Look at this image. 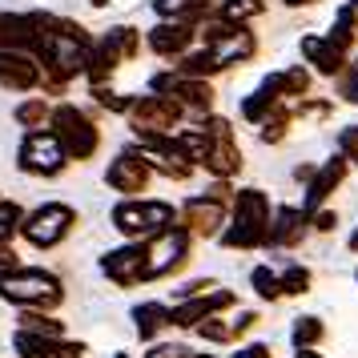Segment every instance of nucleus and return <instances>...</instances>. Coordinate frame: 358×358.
Wrapping results in <instances>:
<instances>
[{
  "mask_svg": "<svg viewBox=\"0 0 358 358\" xmlns=\"http://www.w3.org/2000/svg\"><path fill=\"white\" fill-rule=\"evenodd\" d=\"M282 97H286V89H282V73H270V77L258 85V93L242 101V117L245 121H254V125H262V121L278 109V101Z\"/></svg>",
  "mask_w": 358,
  "mask_h": 358,
  "instance_id": "f3484780",
  "label": "nucleus"
},
{
  "mask_svg": "<svg viewBox=\"0 0 358 358\" xmlns=\"http://www.w3.org/2000/svg\"><path fill=\"white\" fill-rule=\"evenodd\" d=\"M149 173H153V165L145 162V153H141L137 145H129V149H121V157L109 165L105 181L113 185L117 194H141V189L149 185Z\"/></svg>",
  "mask_w": 358,
  "mask_h": 358,
  "instance_id": "9b49d317",
  "label": "nucleus"
},
{
  "mask_svg": "<svg viewBox=\"0 0 358 358\" xmlns=\"http://www.w3.org/2000/svg\"><path fill=\"white\" fill-rule=\"evenodd\" d=\"M229 358H274V350H270L266 342H250V346H242V350H234Z\"/></svg>",
  "mask_w": 358,
  "mask_h": 358,
  "instance_id": "79ce46f5",
  "label": "nucleus"
},
{
  "mask_svg": "<svg viewBox=\"0 0 358 358\" xmlns=\"http://www.w3.org/2000/svg\"><path fill=\"white\" fill-rule=\"evenodd\" d=\"M20 169L24 173H33V178H57V173H65V165L73 162L61 145V137L52 129H29V137L20 141Z\"/></svg>",
  "mask_w": 358,
  "mask_h": 358,
  "instance_id": "20e7f679",
  "label": "nucleus"
},
{
  "mask_svg": "<svg viewBox=\"0 0 358 358\" xmlns=\"http://www.w3.org/2000/svg\"><path fill=\"white\" fill-rule=\"evenodd\" d=\"M52 133L61 137V145L73 162H89L101 145V133L77 105H57L52 109Z\"/></svg>",
  "mask_w": 358,
  "mask_h": 358,
  "instance_id": "39448f33",
  "label": "nucleus"
},
{
  "mask_svg": "<svg viewBox=\"0 0 358 358\" xmlns=\"http://www.w3.org/2000/svg\"><path fill=\"white\" fill-rule=\"evenodd\" d=\"M57 338H49V334H36V330H24L20 326L17 338H13V350H17L20 358H57V346H52Z\"/></svg>",
  "mask_w": 358,
  "mask_h": 358,
  "instance_id": "a878e982",
  "label": "nucleus"
},
{
  "mask_svg": "<svg viewBox=\"0 0 358 358\" xmlns=\"http://www.w3.org/2000/svg\"><path fill=\"white\" fill-rule=\"evenodd\" d=\"M105 36L117 45V52H121L125 61H133V57L141 52V33H137V29H129V24H117V29H109Z\"/></svg>",
  "mask_w": 358,
  "mask_h": 358,
  "instance_id": "2f4dec72",
  "label": "nucleus"
},
{
  "mask_svg": "<svg viewBox=\"0 0 358 358\" xmlns=\"http://www.w3.org/2000/svg\"><path fill=\"white\" fill-rule=\"evenodd\" d=\"M355 33H358V4H346L334 20V29H330V41L338 45V49H350L355 45Z\"/></svg>",
  "mask_w": 358,
  "mask_h": 358,
  "instance_id": "cd10ccee",
  "label": "nucleus"
},
{
  "mask_svg": "<svg viewBox=\"0 0 358 358\" xmlns=\"http://www.w3.org/2000/svg\"><path fill=\"white\" fill-rule=\"evenodd\" d=\"M306 210H294V206H282V210L274 213V229H270V245H286V250H294V245L306 238Z\"/></svg>",
  "mask_w": 358,
  "mask_h": 358,
  "instance_id": "aec40b11",
  "label": "nucleus"
},
{
  "mask_svg": "<svg viewBox=\"0 0 358 358\" xmlns=\"http://www.w3.org/2000/svg\"><path fill=\"white\" fill-rule=\"evenodd\" d=\"M206 49L217 52V61L222 65H242V61H254V52H258V36L250 33V29H234V33H226L222 41H213V45H206Z\"/></svg>",
  "mask_w": 358,
  "mask_h": 358,
  "instance_id": "6ab92c4d",
  "label": "nucleus"
},
{
  "mask_svg": "<svg viewBox=\"0 0 358 358\" xmlns=\"http://www.w3.org/2000/svg\"><path fill=\"white\" fill-rule=\"evenodd\" d=\"M113 226L133 242H149L162 229L178 226V210L165 206V201H121L113 210Z\"/></svg>",
  "mask_w": 358,
  "mask_h": 358,
  "instance_id": "7ed1b4c3",
  "label": "nucleus"
},
{
  "mask_svg": "<svg viewBox=\"0 0 358 358\" xmlns=\"http://www.w3.org/2000/svg\"><path fill=\"white\" fill-rule=\"evenodd\" d=\"M286 129H290V113H286V109L278 105L274 113H270V117H266V121H262L258 137H262V141H266V145H278V141L286 137Z\"/></svg>",
  "mask_w": 358,
  "mask_h": 358,
  "instance_id": "473e14b6",
  "label": "nucleus"
},
{
  "mask_svg": "<svg viewBox=\"0 0 358 358\" xmlns=\"http://www.w3.org/2000/svg\"><path fill=\"white\" fill-rule=\"evenodd\" d=\"M117 358H129V355H117Z\"/></svg>",
  "mask_w": 358,
  "mask_h": 358,
  "instance_id": "5fc2aeb1",
  "label": "nucleus"
},
{
  "mask_svg": "<svg viewBox=\"0 0 358 358\" xmlns=\"http://www.w3.org/2000/svg\"><path fill=\"white\" fill-rule=\"evenodd\" d=\"M250 282H254V294H258V298H266V302L282 298V274H274L270 266H254Z\"/></svg>",
  "mask_w": 358,
  "mask_h": 358,
  "instance_id": "c756f323",
  "label": "nucleus"
},
{
  "mask_svg": "<svg viewBox=\"0 0 358 358\" xmlns=\"http://www.w3.org/2000/svg\"><path fill=\"white\" fill-rule=\"evenodd\" d=\"M346 162H350V157H346V153H338V157H330L322 169H314L310 189H306V213H314V210L326 201V197H330V194L342 185V178H346Z\"/></svg>",
  "mask_w": 358,
  "mask_h": 358,
  "instance_id": "dca6fc26",
  "label": "nucleus"
},
{
  "mask_svg": "<svg viewBox=\"0 0 358 358\" xmlns=\"http://www.w3.org/2000/svg\"><path fill=\"white\" fill-rule=\"evenodd\" d=\"M254 326H258V314H242V318L234 322V338H242L245 330H254Z\"/></svg>",
  "mask_w": 358,
  "mask_h": 358,
  "instance_id": "de8ad7c7",
  "label": "nucleus"
},
{
  "mask_svg": "<svg viewBox=\"0 0 358 358\" xmlns=\"http://www.w3.org/2000/svg\"><path fill=\"white\" fill-rule=\"evenodd\" d=\"M350 4H358V0H350Z\"/></svg>",
  "mask_w": 358,
  "mask_h": 358,
  "instance_id": "6e6d98bb",
  "label": "nucleus"
},
{
  "mask_svg": "<svg viewBox=\"0 0 358 358\" xmlns=\"http://www.w3.org/2000/svg\"><path fill=\"white\" fill-rule=\"evenodd\" d=\"M234 306V290H210V294H194V298H181L173 306V326L181 330H197V322H206L210 314Z\"/></svg>",
  "mask_w": 358,
  "mask_h": 358,
  "instance_id": "ddd939ff",
  "label": "nucleus"
},
{
  "mask_svg": "<svg viewBox=\"0 0 358 358\" xmlns=\"http://www.w3.org/2000/svg\"><path fill=\"white\" fill-rule=\"evenodd\" d=\"M294 358H322V355H314L310 346H298V355H294Z\"/></svg>",
  "mask_w": 358,
  "mask_h": 358,
  "instance_id": "8fccbe9b",
  "label": "nucleus"
},
{
  "mask_svg": "<svg viewBox=\"0 0 358 358\" xmlns=\"http://www.w3.org/2000/svg\"><path fill=\"white\" fill-rule=\"evenodd\" d=\"M222 222H226V206L213 201L210 194L206 197H194L178 210V226L189 229L194 238H217L222 234Z\"/></svg>",
  "mask_w": 358,
  "mask_h": 358,
  "instance_id": "f8f14e48",
  "label": "nucleus"
},
{
  "mask_svg": "<svg viewBox=\"0 0 358 358\" xmlns=\"http://www.w3.org/2000/svg\"><path fill=\"white\" fill-rule=\"evenodd\" d=\"M145 358H189V350H185V346H178V342H173V346H169V342H162V346H153Z\"/></svg>",
  "mask_w": 358,
  "mask_h": 358,
  "instance_id": "37998d69",
  "label": "nucleus"
},
{
  "mask_svg": "<svg viewBox=\"0 0 358 358\" xmlns=\"http://www.w3.org/2000/svg\"><path fill=\"white\" fill-rule=\"evenodd\" d=\"M133 322H137V334L149 342V338H157L165 326H173V310L162 306V302H145V306L133 310Z\"/></svg>",
  "mask_w": 358,
  "mask_h": 358,
  "instance_id": "393cba45",
  "label": "nucleus"
},
{
  "mask_svg": "<svg viewBox=\"0 0 358 358\" xmlns=\"http://www.w3.org/2000/svg\"><path fill=\"white\" fill-rule=\"evenodd\" d=\"M282 89H286V97H306L310 93V73L302 65L282 69Z\"/></svg>",
  "mask_w": 358,
  "mask_h": 358,
  "instance_id": "e433bc0d",
  "label": "nucleus"
},
{
  "mask_svg": "<svg viewBox=\"0 0 358 358\" xmlns=\"http://www.w3.org/2000/svg\"><path fill=\"white\" fill-rule=\"evenodd\" d=\"M145 250H149L145 282H157V278L178 274L181 266L189 262V229H181V226L162 229L157 238H149V242H145Z\"/></svg>",
  "mask_w": 358,
  "mask_h": 358,
  "instance_id": "423d86ee",
  "label": "nucleus"
},
{
  "mask_svg": "<svg viewBox=\"0 0 358 358\" xmlns=\"http://www.w3.org/2000/svg\"><path fill=\"white\" fill-rule=\"evenodd\" d=\"M181 113H185V105H181L178 97H169V93H149V97L133 101L129 125H133L137 137H141V133H173Z\"/></svg>",
  "mask_w": 358,
  "mask_h": 358,
  "instance_id": "6e6552de",
  "label": "nucleus"
},
{
  "mask_svg": "<svg viewBox=\"0 0 358 358\" xmlns=\"http://www.w3.org/2000/svg\"><path fill=\"white\" fill-rule=\"evenodd\" d=\"M342 52H346V49H338L330 36H302V57H306L322 77H338L342 69H346Z\"/></svg>",
  "mask_w": 358,
  "mask_h": 358,
  "instance_id": "a211bd4d",
  "label": "nucleus"
},
{
  "mask_svg": "<svg viewBox=\"0 0 358 358\" xmlns=\"http://www.w3.org/2000/svg\"><path fill=\"white\" fill-rule=\"evenodd\" d=\"M0 298L4 302H17V306L57 310L65 302V290H61V278L49 274V270L13 266V270H0Z\"/></svg>",
  "mask_w": 358,
  "mask_h": 358,
  "instance_id": "f03ea898",
  "label": "nucleus"
},
{
  "mask_svg": "<svg viewBox=\"0 0 358 358\" xmlns=\"http://www.w3.org/2000/svg\"><path fill=\"white\" fill-rule=\"evenodd\" d=\"M45 121H52V109L45 105V97H29L17 105V125H24V129H41Z\"/></svg>",
  "mask_w": 358,
  "mask_h": 358,
  "instance_id": "c85d7f7f",
  "label": "nucleus"
},
{
  "mask_svg": "<svg viewBox=\"0 0 358 358\" xmlns=\"http://www.w3.org/2000/svg\"><path fill=\"white\" fill-rule=\"evenodd\" d=\"M93 101H97L101 109H109V113H129L133 109L129 97H117V93H109L105 85H93Z\"/></svg>",
  "mask_w": 358,
  "mask_h": 358,
  "instance_id": "4c0bfd02",
  "label": "nucleus"
},
{
  "mask_svg": "<svg viewBox=\"0 0 358 358\" xmlns=\"http://www.w3.org/2000/svg\"><path fill=\"white\" fill-rule=\"evenodd\" d=\"M20 326L36 330V334H49V338H61V318H49L45 310H36V306H29L20 314Z\"/></svg>",
  "mask_w": 358,
  "mask_h": 358,
  "instance_id": "7c9ffc66",
  "label": "nucleus"
},
{
  "mask_svg": "<svg viewBox=\"0 0 358 358\" xmlns=\"http://www.w3.org/2000/svg\"><path fill=\"white\" fill-rule=\"evenodd\" d=\"M338 145H342V153H346L350 162H358V129H342Z\"/></svg>",
  "mask_w": 358,
  "mask_h": 358,
  "instance_id": "a18cd8bd",
  "label": "nucleus"
},
{
  "mask_svg": "<svg viewBox=\"0 0 358 358\" xmlns=\"http://www.w3.org/2000/svg\"><path fill=\"white\" fill-rule=\"evenodd\" d=\"M322 334H326V326L314 314H302L294 322V346H314V342H322Z\"/></svg>",
  "mask_w": 358,
  "mask_h": 358,
  "instance_id": "72a5a7b5",
  "label": "nucleus"
},
{
  "mask_svg": "<svg viewBox=\"0 0 358 358\" xmlns=\"http://www.w3.org/2000/svg\"><path fill=\"white\" fill-rule=\"evenodd\" d=\"M17 229H24V210L17 201H0V242H13Z\"/></svg>",
  "mask_w": 358,
  "mask_h": 358,
  "instance_id": "f704fd0d",
  "label": "nucleus"
},
{
  "mask_svg": "<svg viewBox=\"0 0 358 358\" xmlns=\"http://www.w3.org/2000/svg\"><path fill=\"white\" fill-rule=\"evenodd\" d=\"M350 250H355V254H358V229H355V234H350Z\"/></svg>",
  "mask_w": 358,
  "mask_h": 358,
  "instance_id": "603ef678",
  "label": "nucleus"
},
{
  "mask_svg": "<svg viewBox=\"0 0 358 358\" xmlns=\"http://www.w3.org/2000/svg\"><path fill=\"white\" fill-rule=\"evenodd\" d=\"M338 93H342V101L358 105V65L355 69H342V73H338Z\"/></svg>",
  "mask_w": 358,
  "mask_h": 358,
  "instance_id": "a19ab883",
  "label": "nucleus"
},
{
  "mask_svg": "<svg viewBox=\"0 0 358 358\" xmlns=\"http://www.w3.org/2000/svg\"><path fill=\"white\" fill-rule=\"evenodd\" d=\"M45 81V65L41 57L33 52H20V49H0V85L13 89V93H29Z\"/></svg>",
  "mask_w": 358,
  "mask_h": 358,
  "instance_id": "9d476101",
  "label": "nucleus"
},
{
  "mask_svg": "<svg viewBox=\"0 0 358 358\" xmlns=\"http://www.w3.org/2000/svg\"><path fill=\"white\" fill-rule=\"evenodd\" d=\"M262 8H266L262 0H226V4H222V17H229L234 24H245V20L258 17Z\"/></svg>",
  "mask_w": 358,
  "mask_h": 358,
  "instance_id": "c9c22d12",
  "label": "nucleus"
},
{
  "mask_svg": "<svg viewBox=\"0 0 358 358\" xmlns=\"http://www.w3.org/2000/svg\"><path fill=\"white\" fill-rule=\"evenodd\" d=\"M169 97H178L189 113H210V105H213V85L210 77H181L178 73V85H173V93Z\"/></svg>",
  "mask_w": 358,
  "mask_h": 358,
  "instance_id": "412c9836",
  "label": "nucleus"
},
{
  "mask_svg": "<svg viewBox=\"0 0 358 358\" xmlns=\"http://www.w3.org/2000/svg\"><path fill=\"white\" fill-rule=\"evenodd\" d=\"M270 197L262 189H238L234 197V226L222 229V245L226 250H258L270 242Z\"/></svg>",
  "mask_w": 358,
  "mask_h": 358,
  "instance_id": "f257e3e1",
  "label": "nucleus"
},
{
  "mask_svg": "<svg viewBox=\"0 0 358 358\" xmlns=\"http://www.w3.org/2000/svg\"><path fill=\"white\" fill-rule=\"evenodd\" d=\"M52 346H57V358H85V342H65V338H57Z\"/></svg>",
  "mask_w": 358,
  "mask_h": 358,
  "instance_id": "c03bdc74",
  "label": "nucleus"
},
{
  "mask_svg": "<svg viewBox=\"0 0 358 358\" xmlns=\"http://www.w3.org/2000/svg\"><path fill=\"white\" fill-rule=\"evenodd\" d=\"M197 334L201 338H210V342H234V326H226L222 318H206V322H197Z\"/></svg>",
  "mask_w": 358,
  "mask_h": 358,
  "instance_id": "58836bf2",
  "label": "nucleus"
},
{
  "mask_svg": "<svg viewBox=\"0 0 358 358\" xmlns=\"http://www.w3.org/2000/svg\"><path fill=\"white\" fill-rule=\"evenodd\" d=\"M162 20H181V24H206L213 17L210 0H153Z\"/></svg>",
  "mask_w": 358,
  "mask_h": 358,
  "instance_id": "4be33fe9",
  "label": "nucleus"
},
{
  "mask_svg": "<svg viewBox=\"0 0 358 358\" xmlns=\"http://www.w3.org/2000/svg\"><path fill=\"white\" fill-rule=\"evenodd\" d=\"M77 222V213L69 210L65 201H45L41 210H33L24 217V238L36 245V250H52V245H61L69 238V229Z\"/></svg>",
  "mask_w": 358,
  "mask_h": 358,
  "instance_id": "0eeeda50",
  "label": "nucleus"
},
{
  "mask_svg": "<svg viewBox=\"0 0 358 358\" xmlns=\"http://www.w3.org/2000/svg\"><path fill=\"white\" fill-rule=\"evenodd\" d=\"M13 266H20L17 254L8 250V242H0V270H13Z\"/></svg>",
  "mask_w": 358,
  "mask_h": 358,
  "instance_id": "09e8293b",
  "label": "nucleus"
},
{
  "mask_svg": "<svg viewBox=\"0 0 358 358\" xmlns=\"http://www.w3.org/2000/svg\"><path fill=\"white\" fill-rule=\"evenodd\" d=\"M286 4H290V8H302V4H314V0H286Z\"/></svg>",
  "mask_w": 358,
  "mask_h": 358,
  "instance_id": "3c124183",
  "label": "nucleus"
},
{
  "mask_svg": "<svg viewBox=\"0 0 358 358\" xmlns=\"http://www.w3.org/2000/svg\"><path fill=\"white\" fill-rule=\"evenodd\" d=\"M310 290V270L306 266H290L282 274V294H306Z\"/></svg>",
  "mask_w": 358,
  "mask_h": 358,
  "instance_id": "ea45409f",
  "label": "nucleus"
},
{
  "mask_svg": "<svg viewBox=\"0 0 358 358\" xmlns=\"http://www.w3.org/2000/svg\"><path fill=\"white\" fill-rule=\"evenodd\" d=\"M125 57L117 52V45L105 36V41H97L93 49H89V69H85V77H89V85H105L109 77L117 73V65H121Z\"/></svg>",
  "mask_w": 358,
  "mask_h": 358,
  "instance_id": "5701e85b",
  "label": "nucleus"
},
{
  "mask_svg": "<svg viewBox=\"0 0 358 358\" xmlns=\"http://www.w3.org/2000/svg\"><path fill=\"white\" fill-rule=\"evenodd\" d=\"M41 24H36L29 13L24 17H13V13H0V49H20V52H33L41 57Z\"/></svg>",
  "mask_w": 358,
  "mask_h": 358,
  "instance_id": "4468645a",
  "label": "nucleus"
},
{
  "mask_svg": "<svg viewBox=\"0 0 358 358\" xmlns=\"http://www.w3.org/2000/svg\"><path fill=\"white\" fill-rule=\"evenodd\" d=\"M189 358H213V355H189Z\"/></svg>",
  "mask_w": 358,
  "mask_h": 358,
  "instance_id": "864d4df0",
  "label": "nucleus"
},
{
  "mask_svg": "<svg viewBox=\"0 0 358 358\" xmlns=\"http://www.w3.org/2000/svg\"><path fill=\"white\" fill-rule=\"evenodd\" d=\"M334 226H338V217H334L330 210H314V229H322L326 234V229H334Z\"/></svg>",
  "mask_w": 358,
  "mask_h": 358,
  "instance_id": "49530a36",
  "label": "nucleus"
},
{
  "mask_svg": "<svg viewBox=\"0 0 358 358\" xmlns=\"http://www.w3.org/2000/svg\"><path fill=\"white\" fill-rule=\"evenodd\" d=\"M201 165L210 169L213 178H234V173L242 169V153H238V141H213Z\"/></svg>",
  "mask_w": 358,
  "mask_h": 358,
  "instance_id": "b1692460",
  "label": "nucleus"
},
{
  "mask_svg": "<svg viewBox=\"0 0 358 358\" xmlns=\"http://www.w3.org/2000/svg\"><path fill=\"white\" fill-rule=\"evenodd\" d=\"M197 36V24H181V20H162L157 29H149V49L157 52V57H185L189 45H194Z\"/></svg>",
  "mask_w": 358,
  "mask_h": 358,
  "instance_id": "2eb2a0df",
  "label": "nucleus"
},
{
  "mask_svg": "<svg viewBox=\"0 0 358 358\" xmlns=\"http://www.w3.org/2000/svg\"><path fill=\"white\" fill-rule=\"evenodd\" d=\"M222 69H226V65L217 61V52H213V49L178 57V73H181V77H213V73H222Z\"/></svg>",
  "mask_w": 358,
  "mask_h": 358,
  "instance_id": "bb28decb",
  "label": "nucleus"
},
{
  "mask_svg": "<svg viewBox=\"0 0 358 358\" xmlns=\"http://www.w3.org/2000/svg\"><path fill=\"white\" fill-rule=\"evenodd\" d=\"M145 262H149V250H145V242H137V245L109 250L101 258V270L109 274V282H117L121 290H129V286H141L145 282Z\"/></svg>",
  "mask_w": 358,
  "mask_h": 358,
  "instance_id": "1a4fd4ad",
  "label": "nucleus"
}]
</instances>
